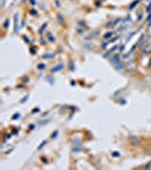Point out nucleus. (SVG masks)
Masks as SVG:
<instances>
[{
    "mask_svg": "<svg viewBox=\"0 0 151 170\" xmlns=\"http://www.w3.org/2000/svg\"><path fill=\"white\" fill-rule=\"evenodd\" d=\"M57 135H58V131H56V132H53V133H52L51 138H55V137H57Z\"/></svg>",
    "mask_w": 151,
    "mask_h": 170,
    "instance_id": "0eeeda50",
    "label": "nucleus"
},
{
    "mask_svg": "<svg viewBox=\"0 0 151 170\" xmlns=\"http://www.w3.org/2000/svg\"><path fill=\"white\" fill-rule=\"evenodd\" d=\"M57 17H58V20H59V23H64V20H63L62 16L60 15H57Z\"/></svg>",
    "mask_w": 151,
    "mask_h": 170,
    "instance_id": "1a4fd4ad",
    "label": "nucleus"
},
{
    "mask_svg": "<svg viewBox=\"0 0 151 170\" xmlns=\"http://www.w3.org/2000/svg\"><path fill=\"white\" fill-rule=\"evenodd\" d=\"M44 144H46V141H43L42 143L40 144V146L38 147V150H41V149H42V147H43V145H44Z\"/></svg>",
    "mask_w": 151,
    "mask_h": 170,
    "instance_id": "9d476101",
    "label": "nucleus"
},
{
    "mask_svg": "<svg viewBox=\"0 0 151 170\" xmlns=\"http://www.w3.org/2000/svg\"><path fill=\"white\" fill-rule=\"evenodd\" d=\"M142 55H148V53H150L151 52V44L150 43H148V44H143L142 46Z\"/></svg>",
    "mask_w": 151,
    "mask_h": 170,
    "instance_id": "f257e3e1",
    "label": "nucleus"
},
{
    "mask_svg": "<svg viewBox=\"0 0 151 170\" xmlns=\"http://www.w3.org/2000/svg\"><path fill=\"white\" fill-rule=\"evenodd\" d=\"M113 35H114V32H108V33H106L104 34V41H109L110 39L113 38Z\"/></svg>",
    "mask_w": 151,
    "mask_h": 170,
    "instance_id": "7ed1b4c3",
    "label": "nucleus"
},
{
    "mask_svg": "<svg viewBox=\"0 0 151 170\" xmlns=\"http://www.w3.org/2000/svg\"><path fill=\"white\" fill-rule=\"evenodd\" d=\"M63 68H64V65H63V64H58L57 66H55L51 69V74H53V73H57V71H62Z\"/></svg>",
    "mask_w": 151,
    "mask_h": 170,
    "instance_id": "f03ea898",
    "label": "nucleus"
},
{
    "mask_svg": "<svg viewBox=\"0 0 151 170\" xmlns=\"http://www.w3.org/2000/svg\"><path fill=\"white\" fill-rule=\"evenodd\" d=\"M17 117H19V113H15L13 116V119H17Z\"/></svg>",
    "mask_w": 151,
    "mask_h": 170,
    "instance_id": "9b49d317",
    "label": "nucleus"
},
{
    "mask_svg": "<svg viewBox=\"0 0 151 170\" xmlns=\"http://www.w3.org/2000/svg\"><path fill=\"white\" fill-rule=\"evenodd\" d=\"M38 68L39 69H43V68H46V64H41V65H39Z\"/></svg>",
    "mask_w": 151,
    "mask_h": 170,
    "instance_id": "6e6552de",
    "label": "nucleus"
},
{
    "mask_svg": "<svg viewBox=\"0 0 151 170\" xmlns=\"http://www.w3.org/2000/svg\"><path fill=\"white\" fill-rule=\"evenodd\" d=\"M8 25H9V19H6L5 23H4V27H5V28H8Z\"/></svg>",
    "mask_w": 151,
    "mask_h": 170,
    "instance_id": "423d86ee",
    "label": "nucleus"
},
{
    "mask_svg": "<svg viewBox=\"0 0 151 170\" xmlns=\"http://www.w3.org/2000/svg\"><path fill=\"white\" fill-rule=\"evenodd\" d=\"M48 39H49V41H51V42H53L55 41V39H53V36H52V34L51 33H48Z\"/></svg>",
    "mask_w": 151,
    "mask_h": 170,
    "instance_id": "39448f33",
    "label": "nucleus"
},
{
    "mask_svg": "<svg viewBox=\"0 0 151 170\" xmlns=\"http://www.w3.org/2000/svg\"><path fill=\"white\" fill-rule=\"evenodd\" d=\"M114 156H119V152H114Z\"/></svg>",
    "mask_w": 151,
    "mask_h": 170,
    "instance_id": "ddd939ff",
    "label": "nucleus"
},
{
    "mask_svg": "<svg viewBox=\"0 0 151 170\" xmlns=\"http://www.w3.org/2000/svg\"><path fill=\"white\" fill-rule=\"evenodd\" d=\"M44 27H47V24H43L42 27H41V30H40V32H42L43 30H44Z\"/></svg>",
    "mask_w": 151,
    "mask_h": 170,
    "instance_id": "f8f14e48",
    "label": "nucleus"
},
{
    "mask_svg": "<svg viewBox=\"0 0 151 170\" xmlns=\"http://www.w3.org/2000/svg\"><path fill=\"white\" fill-rule=\"evenodd\" d=\"M149 66H151V61H150V65H149Z\"/></svg>",
    "mask_w": 151,
    "mask_h": 170,
    "instance_id": "4468645a",
    "label": "nucleus"
},
{
    "mask_svg": "<svg viewBox=\"0 0 151 170\" xmlns=\"http://www.w3.org/2000/svg\"><path fill=\"white\" fill-rule=\"evenodd\" d=\"M15 32H17V27H18V26H17V20H18V15L16 14L15 15Z\"/></svg>",
    "mask_w": 151,
    "mask_h": 170,
    "instance_id": "20e7f679",
    "label": "nucleus"
}]
</instances>
